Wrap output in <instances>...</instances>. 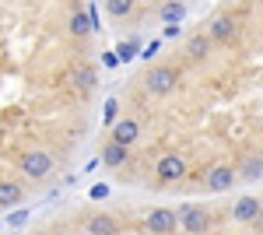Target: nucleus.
Masks as SVG:
<instances>
[{"instance_id": "1", "label": "nucleus", "mask_w": 263, "mask_h": 235, "mask_svg": "<svg viewBox=\"0 0 263 235\" xmlns=\"http://www.w3.org/2000/svg\"><path fill=\"white\" fill-rule=\"evenodd\" d=\"M176 84H179V70L176 67H151L147 78H144V88L151 95H168Z\"/></svg>"}, {"instance_id": "6", "label": "nucleus", "mask_w": 263, "mask_h": 235, "mask_svg": "<svg viewBox=\"0 0 263 235\" xmlns=\"http://www.w3.org/2000/svg\"><path fill=\"white\" fill-rule=\"evenodd\" d=\"M260 214H263V204L253 193L239 196V200L232 204V218H235L239 225H256V218H260Z\"/></svg>"}, {"instance_id": "2", "label": "nucleus", "mask_w": 263, "mask_h": 235, "mask_svg": "<svg viewBox=\"0 0 263 235\" xmlns=\"http://www.w3.org/2000/svg\"><path fill=\"white\" fill-rule=\"evenodd\" d=\"M176 218H179V225L190 235H203L207 228H211V214H207V207H200V204H186V207H179Z\"/></svg>"}, {"instance_id": "3", "label": "nucleus", "mask_w": 263, "mask_h": 235, "mask_svg": "<svg viewBox=\"0 0 263 235\" xmlns=\"http://www.w3.org/2000/svg\"><path fill=\"white\" fill-rule=\"evenodd\" d=\"M21 172L28 179H46L49 172H53V158H49V151H25V155L18 158Z\"/></svg>"}, {"instance_id": "23", "label": "nucleus", "mask_w": 263, "mask_h": 235, "mask_svg": "<svg viewBox=\"0 0 263 235\" xmlns=\"http://www.w3.org/2000/svg\"><path fill=\"white\" fill-rule=\"evenodd\" d=\"M102 63H105V67H116L120 60H116V53H105V57H102Z\"/></svg>"}, {"instance_id": "27", "label": "nucleus", "mask_w": 263, "mask_h": 235, "mask_svg": "<svg viewBox=\"0 0 263 235\" xmlns=\"http://www.w3.org/2000/svg\"><path fill=\"white\" fill-rule=\"evenodd\" d=\"M260 158H263V155H260Z\"/></svg>"}, {"instance_id": "20", "label": "nucleus", "mask_w": 263, "mask_h": 235, "mask_svg": "<svg viewBox=\"0 0 263 235\" xmlns=\"http://www.w3.org/2000/svg\"><path fill=\"white\" fill-rule=\"evenodd\" d=\"M116 116H120V98H105V123L112 126Z\"/></svg>"}, {"instance_id": "24", "label": "nucleus", "mask_w": 263, "mask_h": 235, "mask_svg": "<svg viewBox=\"0 0 263 235\" xmlns=\"http://www.w3.org/2000/svg\"><path fill=\"white\" fill-rule=\"evenodd\" d=\"M256 232H260V235H263V214H260V218H256Z\"/></svg>"}, {"instance_id": "7", "label": "nucleus", "mask_w": 263, "mask_h": 235, "mask_svg": "<svg viewBox=\"0 0 263 235\" xmlns=\"http://www.w3.org/2000/svg\"><path fill=\"white\" fill-rule=\"evenodd\" d=\"M155 172H158V183H179V179L186 176V158H179V155H162Z\"/></svg>"}, {"instance_id": "25", "label": "nucleus", "mask_w": 263, "mask_h": 235, "mask_svg": "<svg viewBox=\"0 0 263 235\" xmlns=\"http://www.w3.org/2000/svg\"><path fill=\"white\" fill-rule=\"evenodd\" d=\"M137 4H158V7H162L165 0H137Z\"/></svg>"}, {"instance_id": "22", "label": "nucleus", "mask_w": 263, "mask_h": 235, "mask_svg": "<svg viewBox=\"0 0 263 235\" xmlns=\"http://www.w3.org/2000/svg\"><path fill=\"white\" fill-rule=\"evenodd\" d=\"M158 49H162V42H151V46H144V49H141V57L151 60V57H158Z\"/></svg>"}, {"instance_id": "16", "label": "nucleus", "mask_w": 263, "mask_h": 235, "mask_svg": "<svg viewBox=\"0 0 263 235\" xmlns=\"http://www.w3.org/2000/svg\"><path fill=\"white\" fill-rule=\"evenodd\" d=\"M70 32H74L78 39H84V35L91 32V21H88V11H74V14H70Z\"/></svg>"}, {"instance_id": "10", "label": "nucleus", "mask_w": 263, "mask_h": 235, "mask_svg": "<svg viewBox=\"0 0 263 235\" xmlns=\"http://www.w3.org/2000/svg\"><path fill=\"white\" fill-rule=\"evenodd\" d=\"M126 158H130V148H123V144H116V140H105V148H102V165L120 169Z\"/></svg>"}, {"instance_id": "18", "label": "nucleus", "mask_w": 263, "mask_h": 235, "mask_svg": "<svg viewBox=\"0 0 263 235\" xmlns=\"http://www.w3.org/2000/svg\"><path fill=\"white\" fill-rule=\"evenodd\" d=\"M134 4H137V0H105V11H109L112 18H126V14L134 11Z\"/></svg>"}, {"instance_id": "26", "label": "nucleus", "mask_w": 263, "mask_h": 235, "mask_svg": "<svg viewBox=\"0 0 263 235\" xmlns=\"http://www.w3.org/2000/svg\"><path fill=\"white\" fill-rule=\"evenodd\" d=\"M35 235H39V232H35Z\"/></svg>"}, {"instance_id": "15", "label": "nucleus", "mask_w": 263, "mask_h": 235, "mask_svg": "<svg viewBox=\"0 0 263 235\" xmlns=\"http://www.w3.org/2000/svg\"><path fill=\"white\" fill-rule=\"evenodd\" d=\"M74 84H78L81 92H95V84H99V70H95V67H78V70H74Z\"/></svg>"}, {"instance_id": "13", "label": "nucleus", "mask_w": 263, "mask_h": 235, "mask_svg": "<svg viewBox=\"0 0 263 235\" xmlns=\"http://www.w3.org/2000/svg\"><path fill=\"white\" fill-rule=\"evenodd\" d=\"M21 186L18 183H7V179H0V207H7V211H11V207H18L21 204Z\"/></svg>"}, {"instance_id": "11", "label": "nucleus", "mask_w": 263, "mask_h": 235, "mask_svg": "<svg viewBox=\"0 0 263 235\" xmlns=\"http://www.w3.org/2000/svg\"><path fill=\"white\" fill-rule=\"evenodd\" d=\"M88 235H120V225L112 214H91L88 221Z\"/></svg>"}, {"instance_id": "17", "label": "nucleus", "mask_w": 263, "mask_h": 235, "mask_svg": "<svg viewBox=\"0 0 263 235\" xmlns=\"http://www.w3.org/2000/svg\"><path fill=\"white\" fill-rule=\"evenodd\" d=\"M134 57H141V42L137 39H126V42L116 46V60H120V63H130Z\"/></svg>"}, {"instance_id": "9", "label": "nucleus", "mask_w": 263, "mask_h": 235, "mask_svg": "<svg viewBox=\"0 0 263 235\" xmlns=\"http://www.w3.org/2000/svg\"><path fill=\"white\" fill-rule=\"evenodd\" d=\"M207 35L211 42H228L235 35V18H228V14H218V18H211V28H207Z\"/></svg>"}, {"instance_id": "14", "label": "nucleus", "mask_w": 263, "mask_h": 235, "mask_svg": "<svg viewBox=\"0 0 263 235\" xmlns=\"http://www.w3.org/2000/svg\"><path fill=\"white\" fill-rule=\"evenodd\" d=\"M186 53L193 60H203L207 53H211V35L207 32H200V35H190V42H186Z\"/></svg>"}, {"instance_id": "8", "label": "nucleus", "mask_w": 263, "mask_h": 235, "mask_svg": "<svg viewBox=\"0 0 263 235\" xmlns=\"http://www.w3.org/2000/svg\"><path fill=\"white\" fill-rule=\"evenodd\" d=\"M137 137H141V123H137V119H116V123H112V137L109 140H116L123 148H134Z\"/></svg>"}, {"instance_id": "21", "label": "nucleus", "mask_w": 263, "mask_h": 235, "mask_svg": "<svg viewBox=\"0 0 263 235\" xmlns=\"http://www.w3.org/2000/svg\"><path fill=\"white\" fill-rule=\"evenodd\" d=\"M28 218H32V211H28V207H18L14 214H7V221H11V228H18V225H25Z\"/></svg>"}, {"instance_id": "12", "label": "nucleus", "mask_w": 263, "mask_h": 235, "mask_svg": "<svg viewBox=\"0 0 263 235\" xmlns=\"http://www.w3.org/2000/svg\"><path fill=\"white\" fill-rule=\"evenodd\" d=\"M182 18H186V4L182 0H165L158 7V21H165V25H179Z\"/></svg>"}, {"instance_id": "5", "label": "nucleus", "mask_w": 263, "mask_h": 235, "mask_svg": "<svg viewBox=\"0 0 263 235\" xmlns=\"http://www.w3.org/2000/svg\"><path fill=\"white\" fill-rule=\"evenodd\" d=\"M235 179H239V172H235L232 165H211L203 183H207V190H211V193H224V190H232V186H235Z\"/></svg>"}, {"instance_id": "19", "label": "nucleus", "mask_w": 263, "mask_h": 235, "mask_svg": "<svg viewBox=\"0 0 263 235\" xmlns=\"http://www.w3.org/2000/svg\"><path fill=\"white\" fill-rule=\"evenodd\" d=\"M260 172H263V158H249V161L242 165V176L246 179H256Z\"/></svg>"}, {"instance_id": "4", "label": "nucleus", "mask_w": 263, "mask_h": 235, "mask_svg": "<svg viewBox=\"0 0 263 235\" xmlns=\"http://www.w3.org/2000/svg\"><path fill=\"white\" fill-rule=\"evenodd\" d=\"M176 211L172 207H151L147 211V218H144V225H147V232L151 235H168L172 228H176Z\"/></svg>"}]
</instances>
